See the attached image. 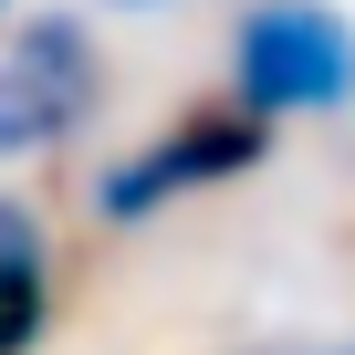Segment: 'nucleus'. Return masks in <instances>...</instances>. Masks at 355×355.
<instances>
[{
    "label": "nucleus",
    "mask_w": 355,
    "mask_h": 355,
    "mask_svg": "<svg viewBox=\"0 0 355 355\" xmlns=\"http://www.w3.org/2000/svg\"><path fill=\"white\" fill-rule=\"evenodd\" d=\"M272 157V125L251 115V105H230V94H209V105H178L146 146H125L105 178H94V220L105 230H136V220H167L178 199H209V189H230V178H251Z\"/></svg>",
    "instance_id": "obj_1"
},
{
    "label": "nucleus",
    "mask_w": 355,
    "mask_h": 355,
    "mask_svg": "<svg viewBox=\"0 0 355 355\" xmlns=\"http://www.w3.org/2000/svg\"><path fill=\"white\" fill-rule=\"evenodd\" d=\"M230 105H251L261 125L345 115L355 105V21L334 0H251L230 21Z\"/></svg>",
    "instance_id": "obj_2"
},
{
    "label": "nucleus",
    "mask_w": 355,
    "mask_h": 355,
    "mask_svg": "<svg viewBox=\"0 0 355 355\" xmlns=\"http://www.w3.org/2000/svg\"><path fill=\"white\" fill-rule=\"evenodd\" d=\"M94 105H105V53L73 11L21 21L0 42V157H42V146L84 136Z\"/></svg>",
    "instance_id": "obj_3"
},
{
    "label": "nucleus",
    "mask_w": 355,
    "mask_h": 355,
    "mask_svg": "<svg viewBox=\"0 0 355 355\" xmlns=\"http://www.w3.org/2000/svg\"><path fill=\"white\" fill-rule=\"evenodd\" d=\"M53 334V241L21 199H0V355H32Z\"/></svg>",
    "instance_id": "obj_4"
},
{
    "label": "nucleus",
    "mask_w": 355,
    "mask_h": 355,
    "mask_svg": "<svg viewBox=\"0 0 355 355\" xmlns=\"http://www.w3.org/2000/svg\"><path fill=\"white\" fill-rule=\"evenodd\" d=\"M261 355H355V345H261Z\"/></svg>",
    "instance_id": "obj_5"
},
{
    "label": "nucleus",
    "mask_w": 355,
    "mask_h": 355,
    "mask_svg": "<svg viewBox=\"0 0 355 355\" xmlns=\"http://www.w3.org/2000/svg\"><path fill=\"white\" fill-rule=\"evenodd\" d=\"M115 11H167V0H115Z\"/></svg>",
    "instance_id": "obj_6"
},
{
    "label": "nucleus",
    "mask_w": 355,
    "mask_h": 355,
    "mask_svg": "<svg viewBox=\"0 0 355 355\" xmlns=\"http://www.w3.org/2000/svg\"><path fill=\"white\" fill-rule=\"evenodd\" d=\"M0 11H11V0H0Z\"/></svg>",
    "instance_id": "obj_7"
}]
</instances>
